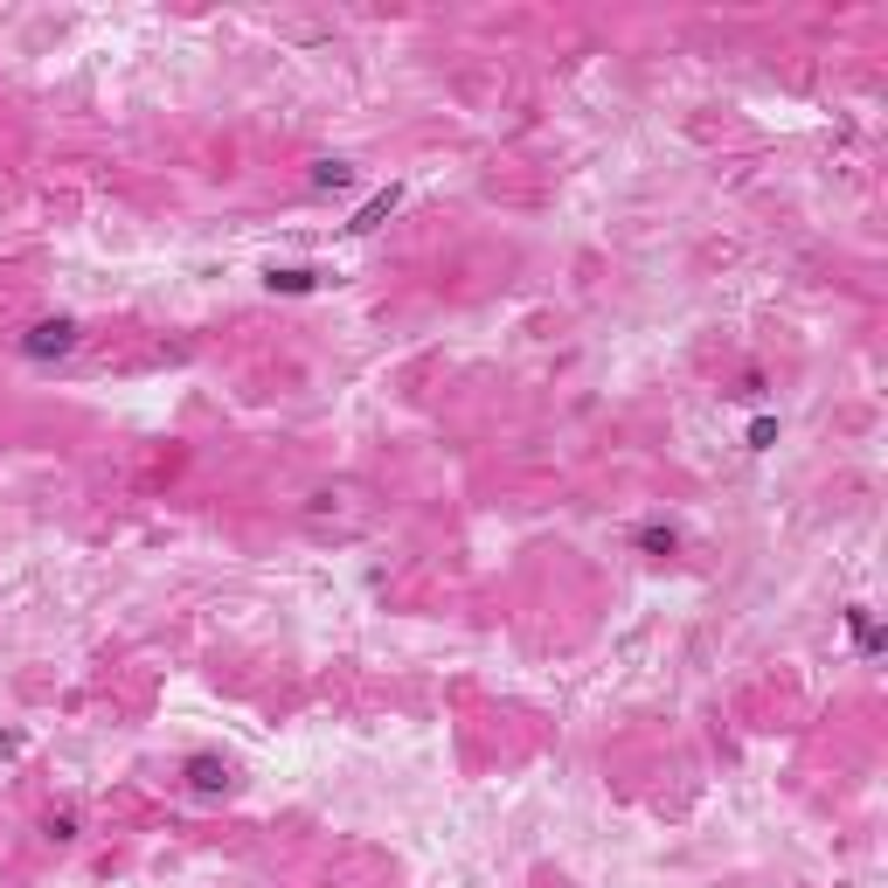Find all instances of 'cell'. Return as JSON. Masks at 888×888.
<instances>
[{
    "label": "cell",
    "mask_w": 888,
    "mask_h": 888,
    "mask_svg": "<svg viewBox=\"0 0 888 888\" xmlns=\"http://www.w3.org/2000/svg\"><path fill=\"white\" fill-rule=\"evenodd\" d=\"M396 208H403V188H396V180H389V188H375L369 202L354 208V223H348V229H354V237H369V229H382L389 216H396Z\"/></svg>",
    "instance_id": "277c9868"
},
{
    "label": "cell",
    "mask_w": 888,
    "mask_h": 888,
    "mask_svg": "<svg viewBox=\"0 0 888 888\" xmlns=\"http://www.w3.org/2000/svg\"><path fill=\"white\" fill-rule=\"evenodd\" d=\"M76 348H84V320H70V312H49V320H35V327L14 341V354L35 361V369H49V361H70Z\"/></svg>",
    "instance_id": "6da1fadb"
},
{
    "label": "cell",
    "mask_w": 888,
    "mask_h": 888,
    "mask_svg": "<svg viewBox=\"0 0 888 888\" xmlns=\"http://www.w3.org/2000/svg\"><path fill=\"white\" fill-rule=\"evenodd\" d=\"M632 548H646V556H673V548H681V528H667V520H639Z\"/></svg>",
    "instance_id": "8992f818"
},
{
    "label": "cell",
    "mask_w": 888,
    "mask_h": 888,
    "mask_svg": "<svg viewBox=\"0 0 888 888\" xmlns=\"http://www.w3.org/2000/svg\"><path fill=\"white\" fill-rule=\"evenodd\" d=\"M180 777H188L195 798H223V792H229V764H223L216 750H195L188 764H180Z\"/></svg>",
    "instance_id": "7a4b0ae2"
},
{
    "label": "cell",
    "mask_w": 888,
    "mask_h": 888,
    "mask_svg": "<svg viewBox=\"0 0 888 888\" xmlns=\"http://www.w3.org/2000/svg\"><path fill=\"white\" fill-rule=\"evenodd\" d=\"M354 180H361V167H354V161H341V153H327V161H312V167H306V188H312V195H348Z\"/></svg>",
    "instance_id": "3957f363"
},
{
    "label": "cell",
    "mask_w": 888,
    "mask_h": 888,
    "mask_svg": "<svg viewBox=\"0 0 888 888\" xmlns=\"http://www.w3.org/2000/svg\"><path fill=\"white\" fill-rule=\"evenodd\" d=\"M265 285H271V292H285V299H306V292H320V271H312V265H271Z\"/></svg>",
    "instance_id": "5b68a950"
},
{
    "label": "cell",
    "mask_w": 888,
    "mask_h": 888,
    "mask_svg": "<svg viewBox=\"0 0 888 888\" xmlns=\"http://www.w3.org/2000/svg\"><path fill=\"white\" fill-rule=\"evenodd\" d=\"M49 840H76V805H63V813H49Z\"/></svg>",
    "instance_id": "52a82bcc"
},
{
    "label": "cell",
    "mask_w": 888,
    "mask_h": 888,
    "mask_svg": "<svg viewBox=\"0 0 888 888\" xmlns=\"http://www.w3.org/2000/svg\"><path fill=\"white\" fill-rule=\"evenodd\" d=\"M771 437H777V424H771V416H756V424H750V452H764Z\"/></svg>",
    "instance_id": "9c48e42d"
},
{
    "label": "cell",
    "mask_w": 888,
    "mask_h": 888,
    "mask_svg": "<svg viewBox=\"0 0 888 888\" xmlns=\"http://www.w3.org/2000/svg\"><path fill=\"white\" fill-rule=\"evenodd\" d=\"M729 396H736V403H756V396H764V375H756V369H750V375H743L736 389H729Z\"/></svg>",
    "instance_id": "ba28073f"
}]
</instances>
